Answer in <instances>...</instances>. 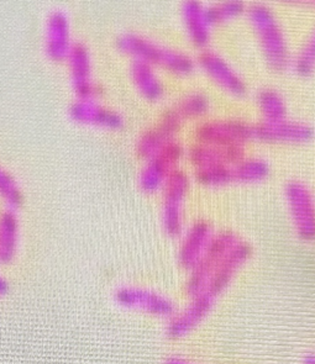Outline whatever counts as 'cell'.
Instances as JSON below:
<instances>
[{"mask_svg":"<svg viewBox=\"0 0 315 364\" xmlns=\"http://www.w3.org/2000/svg\"><path fill=\"white\" fill-rule=\"evenodd\" d=\"M117 46L122 53L132 56L134 61L145 62L154 68L159 67L172 75H192L197 65L188 53L161 45L137 33H122Z\"/></svg>","mask_w":315,"mask_h":364,"instance_id":"cell-1","label":"cell"},{"mask_svg":"<svg viewBox=\"0 0 315 364\" xmlns=\"http://www.w3.org/2000/svg\"><path fill=\"white\" fill-rule=\"evenodd\" d=\"M246 14L267 65L274 70H286L292 63L291 53L286 35L273 10L257 3L247 8Z\"/></svg>","mask_w":315,"mask_h":364,"instance_id":"cell-2","label":"cell"},{"mask_svg":"<svg viewBox=\"0 0 315 364\" xmlns=\"http://www.w3.org/2000/svg\"><path fill=\"white\" fill-rule=\"evenodd\" d=\"M239 240L240 238L237 237L233 231H221L214 234L202 258L188 272L186 291L191 298L205 290L213 272L215 271L221 259L230 251L231 248L235 246Z\"/></svg>","mask_w":315,"mask_h":364,"instance_id":"cell-3","label":"cell"},{"mask_svg":"<svg viewBox=\"0 0 315 364\" xmlns=\"http://www.w3.org/2000/svg\"><path fill=\"white\" fill-rule=\"evenodd\" d=\"M191 187L188 174L177 169L162 188V228L170 237H178L184 230V201Z\"/></svg>","mask_w":315,"mask_h":364,"instance_id":"cell-4","label":"cell"},{"mask_svg":"<svg viewBox=\"0 0 315 364\" xmlns=\"http://www.w3.org/2000/svg\"><path fill=\"white\" fill-rule=\"evenodd\" d=\"M183 156V147L173 139L154 159L146 161L139 176L142 192L155 194L162 191L171 174L178 169Z\"/></svg>","mask_w":315,"mask_h":364,"instance_id":"cell-5","label":"cell"},{"mask_svg":"<svg viewBox=\"0 0 315 364\" xmlns=\"http://www.w3.org/2000/svg\"><path fill=\"white\" fill-rule=\"evenodd\" d=\"M284 196L298 237L306 242L315 241V198L309 187L299 181H291Z\"/></svg>","mask_w":315,"mask_h":364,"instance_id":"cell-6","label":"cell"},{"mask_svg":"<svg viewBox=\"0 0 315 364\" xmlns=\"http://www.w3.org/2000/svg\"><path fill=\"white\" fill-rule=\"evenodd\" d=\"M114 299L122 308L142 311L154 318L169 320L177 313L176 304L167 295L142 287H122L115 291Z\"/></svg>","mask_w":315,"mask_h":364,"instance_id":"cell-7","label":"cell"},{"mask_svg":"<svg viewBox=\"0 0 315 364\" xmlns=\"http://www.w3.org/2000/svg\"><path fill=\"white\" fill-rule=\"evenodd\" d=\"M198 144L217 147H244L254 140L252 125L240 120H208L196 129Z\"/></svg>","mask_w":315,"mask_h":364,"instance_id":"cell-8","label":"cell"},{"mask_svg":"<svg viewBox=\"0 0 315 364\" xmlns=\"http://www.w3.org/2000/svg\"><path fill=\"white\" fill-rule=\"evenodd\" d=\"M196 63L219 88L233 97H244L247 92L240 73L218 52L207 48L202 50Z\"/></svg>","mask_w":315,"mask_h":364,"instance_id":"cell-9","label":"cell"},{"mask_svg":"<svg viewBox=\"0 0 315 364\" xmlns=\"http://www.w3.org/2000/svg\"><path fill=\"white\" fill-rule=\"evenodd\" d=\"M215 299L207 291H202L199 294L191 298L188 305L174 314L172 318H169L166 326V336L171 340H181L188 336L189 333L201 326V323L208 318L214 306Z\"/></svg>","mask_w":315,"mask_h":364,"instance_id":"cell-10","label":"cell"},{"mask_svg":"<svg viewBox=\"0 0 315 364\" xmlns=\"http://www.w3.org/2000/svg\"><path fill=\"white\" fill-rule=\"evenodd\" d=\"M252 256V247L249 243L239 240L235 246L226 253L220 263L218 264L215 271L213 272L210 279L208 282L207 288L204 291L212 295L214 299L220 296L230 287L233 280L241 268L250 261Z\"/></svg>","mask_w":315,"mask_h":364,"instance_id":"cell-11","label":"cell"},{"mask_svg":"<svg viewBox=\"0 0 315 364\" xmlns=\"http://www.w3.org/2000/svg\"><path fill=\"white\" fill-rule=\"evenodd\" d=\"M254 140L267 144H304L313 139L314 130L306 122L294 120L261 122L252 125Z\"/></svg>","mask_w":315,"mask_h":364,"instance_id":"cell-12","label":"cell"},{"mask_svg":"<svg viewBox=\"0 0 315 364\" xmlns=\"http://www.w3.org/2000/svg\"><path fill=\"white\" fill-rule=\"evenodd\" d=\"M183 122L177 117V114L169 109L162 115L160 122L155 127H151L142 134L137 144V154L146 161L154 159L178 132Z\"/></svg>","mask_w":315,"mask_h":364,"instance_id":"cell-13","label":"cell"},{"mask_svg":"<svg viewBox=\"0 0 315 364\" xmlns=\"http://www.w3.org/2000/svg\"><path fill=\"white\" fill-rule=\"evenodd\" d=\"M212 225L207 221H196L184 231L179 245L178 263L183 269L189 272L197 264L205 252L214 236Z\"/></svg>","mask_w":315,"mask_h":364,"instance_id":"cell-14","label":"cell"},{"mask_svg":"<svg viewBox=\"0 0 315 364\" xmlns=\"http://www.w3.org/2000/svg\"><path fill=\"white\" fill-rule=\"evenodd\" d=\"M71 70L72 83L80 99H95L98 87L92 78V60L90 51L82 43H75L67 57Z\"/></svg>","mask_w":315,"mask_h":364,"instance_id":"cell-15","label":"cell"},{"mask_svg":"<svg viewBox=\"0 0 315 364\" xmlns=\"http://www.w3.org/2000/svg\"><path fill=\"white\" fill-rule=\"evenodd\" d=\"M70 114L73 120L80 124L118 130L124 125V119L119 112L97 103L95 99H78L73 103Z\"/></svg>","mask_w":315,"mask_h":364,"instance_id":"cell-16","label":"cell"},{"mask_svg":"<svg viewBox=\"0 0 315 364\" xmlns=\"http://www.w3.org/2000/svg\"><path fill=\"white\" fill-rule=\"evenodd\" d=\"M182 18L189 41L198 48L205 50L210 43L213 28L208 16L207 6L196 0L184 1L182 5Z\"/></svg>","mask_w":315,"mask_h":364,"instance_id":"cell-17","label":"cell"},{"mask_svg":"<svg viewBox=\"0 0 315 364\" xmlns=\"http://www.w3.org/2000/svg\"><path fill=\"white\" fill-rule=\"evenodd\" d=\"M71 26L65 13L53 11L46 23V52L53 61H62L71 52Z\"/></svg>","mask_w":315,"mask_h":364,"instance_id":"cell-18","label":"cell"},{"mask_svg":"<svg viewBox=\"0 0 315 364\" xmlns=\"http://www.w3.org/2000/svg\"><path fill=\"white\" fill-rule=\"evenodd\" d=\"M244 157V147H217L197 144L187 151V159L194 169L205 168L219 164L234 166Z\"/></svg>","mask_w":315,"mask_h":364,"instance_id":"cell-19","label":"cell"},{"mask_svg":"<svg viewBox=\"0 0 315 364\" xmlns=\"http://www.w3.org/2000/svg\"><path fill=\"white\" fill-rule=\"evenodd\" d=\"M130 77L137 92L150 102L160 100L165 94V87L156 72V68L145 62L132 61Z\"/></svg>","mask_w":315,"mask_h":364,"instance_id":"cell-20","label":"cell"},{"mask_svg":"<svg viewBox=\"0 0 315 364\" xmlns=\"http://www.w3.org/2000/svg\"><path fill=\"white\" fill-rule=\"evenodd\" d=\"M19 221L13 210L0 214V264H9L18 251Z\"/></svg>","mask_w":315,"mask_h":364,"instance_id":"cell-21","label":"cell"},{"mask_svg":"<svg viewBox=\"0 0 315 364\" xmlns=\"http://www.w3.org/2000/svg\"><path fill=\"white\" fill-rule=\"evenodd\" d=\"M257 105L264 122H279L287 119V104L276 89L265 88L257 94Z\"/></svg>","mask_w":315,"mask_h":364,"instance_id":"cell-22","label":"cell"},{"mask_svg":"<svg viewBox=\"0 0 315 364\" xmlns=\"http://www.w3.org/2000/svg\"><path fill=\"white\" fill-rule=\"evenodd\" d=\"M233 174L234 182L245 184L259 183L268 177L269 166L265 159L245 156L244 159L233 166Z\"/></svg>","mask_w":315,"mask_h":364,"instance_id":"cell-23","label":"cell"},{"mask_svg":"<svg viewBox=\"0 0 315 364\" xmlns=\"http://www.w3.org/2000/svg\"><path fill=\"white\" fill-rule=\"evenodd\" d=\"M177 117L184 122L192 120V119H198L202 117L209 112L210 109V100L207 95L201 92H193L189 93L179 99L173 107H171Z\"/></svg>","mask_w":315,"mask_h":364,"instance_id":"cell-24","label":"cell"},{"mask_svg":"<svg viewBox=\"0 0 315 364\" xmlns=\"http://www.w3.org/2000/svg\"><path fill=\"white\" fill-rule=\"evenodd\" d=\"M194 176L197 182L205 187H224L226 184L234 183L233 166L228 164L196 169Z\"/></svg>","mask_w":315,"mask_h":364,"instance_id":"cell-25","label":"cell"},{"mask_svg":"<svg viewBox=\"0 0 315 364\" xmlns=\"http://www.w3.org/2000/svg\"><path fill=\"white\" fill-rule=\"evenodd\" d=\"M207 13L210 23L214 26L239 18L246 13V6L239 0H226L209 5L207 6Z\"/></svg>","mask_w":315,"mask_h":364,"instance_id":"cell-26","label":"cell"},{"mask_svg":"<svg viewBox=\"0 0 315 364\" xmlns=\"http://www.w3.org/2000/svg\"><path fill=\"white\" fill-rule=\"evenodd\" d=\"M293 63V68L297 75L301 77L311 75L315 70V28L311 33L309 38L306 40L304 46L298 52Z\"/></svg>","mask_w":315,"mask_h":364,"instance_id":"cell-27","label":"cell"},{"mask_svg":"<svg viewBox=\"0 0 315 364\" xmlns=\"http://www.w3.org/2000/svg\"><path fill=\"white\" fill-rule=\"evenodd\" d=\"M0 198L9 208V210L16 209L21 204L23 196L20 188L9 173L0 167Z\"/></svg>","mask_w":315,"mask_h":364,"instance_id":"cell-28","label":"cell"},{"mask_svg":"<svg viewBox=\"0 0 315 364\" xmlns=\"http://www.w3.org/2000/svg\"><path fill=\"white\" fill-rule=\"evenodd\" d=\"M162 364H197L181 355H169Z\"/></svg>","mask_w":315,"mask_h":364,"instance_id":"cell-29","label":"cell"},{"mask_svg":"<svg viewBox=\"0 0 315 364\" xmlns=\"http://www.w3.org/2000/svg\"><path fill=\"white\" fill-rule=\"evenodd\" d=\"M6 291H8V283H6V280L4 278L0 277V296L4 295Z\"/></svg>","mask_w":315,"mask_h":364,"instance_id":"cell-30","label":"cell"},{"mask_svg":"<svg viewBox=\"0 0 315 364\" xmlns=\"http://www.w3.org/2000/svg\"><path fill=\"white\" fill-rule=\"evenodd\" d=\"M303 364H315V353H309L303 358Z\"/></svg>","mask_w":315,"mask_h":364,"instance_id":"cell-31","label":"cell"}]
</instances>
